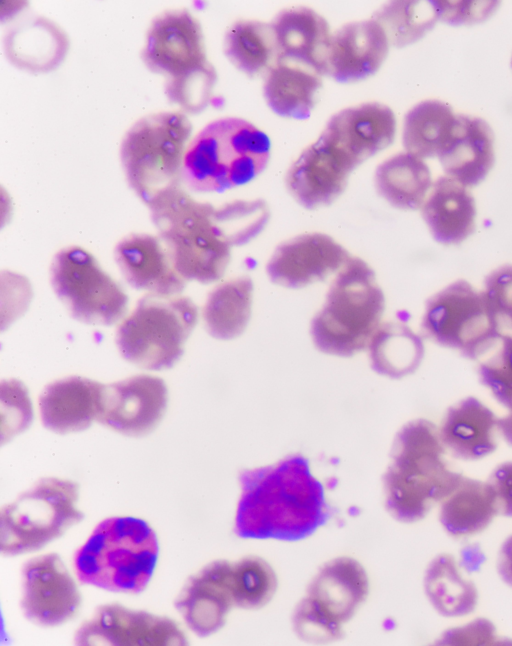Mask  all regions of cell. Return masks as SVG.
<instances>
[{"instance_id":"obj_17","label":"cell","mask_w":512,"mask_h":646,"mask_svg":"<svg viewBox=\"0 0 512 646\" xmlns=\"http://www.w3.org/2000/svg\"><path fill=\"white\" fill-rule=\"evenodd\" d=\"M351 258L348 251L323 233H307L280 244L267 264L272 282L301 288L325 279Z\"/></svg>"},{"instance_id":"obj_7","label":"cell","mask_w":512,"mask_h":646,"mask_svg":"<svg viewBox=\"0 0 512 646\" xmlns=\"http://www.w3.org/2000/svg\"><path fill=\"white\" fill-rule=\"evenodd\" d=\"M384 308V294L374 271L362 259L351 257L312 319L313 343L323 353L352 356L368 347L380 326Z\"/></svg>"},{"instance_id":"obj_4","label":"cell","mask_w":512,"mask_h":646,"mask_svg":"<svg viewBox=\"0 0 512 646\" xmlns=\"http://www.w3.org/2000/svg\"><path fill=\"white\" fill-rule=\"evenodd\" d=\"M158 554L156 533L146 521L115 516L93 529L74 553L73 567L83 584L137 594L149 583Z\"/></svg>"},{"instance_id":"obj_35","label":"cell","mask_w":512,"mask_h":646,"mask_svg":"<svg viewBox=\"0 0 512 646\" xmlns=\"http://www.w3.org/2000/svg\"><path fill=\"white\" fill-rule=\"evenodd\" d=\"M224 53L236 68L247 75L268 71L277 57L271 23L257 20L235 22L225 34Z\"/></svg>"},{"instance_id":"obj_20","label":"cell","mask_w":512,"mask_h":646,"mask_svg":"<svg viewBox=\"0 0 512 646\" xmlns=\"http://www.w3.org/2000/svg\"><path fill=\"white\" fill-rule=\"evenodd\" d=\"M113 255L123 278L137 290L173 296L186 287L159 237L130 233L115 245Z\"/></svg>"},{"instance_id":"obj_16","label":"cell","mask_w":512,"mask_h":646,"mask_svg":"<svg viewBox=\"0 0 512 646\" xmlns=\"http://www.w3.org/2000/svg\"><path fill=\"white\" fill-rule=\"evenodd\" d=\"M355 168L344 154L319 136L289 168L286 186L300 205L319 208L343 193Z\"/></svg>"},{"instance_id":"obj_24","label":"cell","mask_w":512,"mask_h":646,"mask_svg":"<svg viewBox=\"0 0 512 646\" xmlns=\"http://www.w3.org/2000/svg\"><path fill=\"white\" fill-rule=\"evenodd\" d=\"M438 431L447 453L463 461L481 460L498 446V418L473 396L450 406Z\"/></svg>"},{"instance_id":"obj_2","label":"cell","mask_w":512,"mask_h":646,"mask_svg":"<svg viewBox=\"0 0 512 646\" xmlns=\"http://www.w3.org/2000/svg\"><path fill=\"white\" fill-rule=\"evenodd\" d=\"M239 482L235 533L241 538L297 541L329 518L323 486L302 455L244 470Z\"/></svg>"},{"instance_id":"obj_44","label":"cell","mask_w":512,"mask_h":646,"mask_svg":"<svg viewBox=\"0 0 512 646\" xmlns=\"http://www.w3.org/2000/svg\"><path fill=\"white\" fill-rule=\"evenodd\" d=\"M499 436L512 448V409L507 414L498 418Z\"/></svg>"},{"instance_id":"obj_30","label":"cell","mask_w":512,"mask_h":646,"mask_svg":"<svg viewBox=\"0 0 512 646\" xmlns=\"http://www.w3.org/2000/svg\"><path fill=\"white\" fill-rule=\"evenodd\" d=\"M322 86L321 76L299 65L276 62L264 82V97L279 116L306 119L315 106Z\"/></svg>"},{"instance_id":"obj_42","label":"cell","mask_w":512,"mask_h":646,"mask_svg":"<svg viewBox=\"0 0 512 646\" xmlns=\"http://www.w3.org/2000/svg\"><path fill=\"white\" fill-rule=\"evenodd\" d=\"M486 481L494 494L498 514L512 518V461L495 466Z\"/></svg>"},{"instance_id":"obj_39","label":"cell","mask_w":512,"mask_h":646,"mask_svg":"<svg viewBox=\"0 0 512 646\" xmlns=\"http://www.w3.org/2000/svg\"><path fill=\"white\" fill-rule=\"evenodd\" d=\"M1 402V442L4 444L30 425L33 412L25 386L15 379L2 381Z\"/></svg>"},{"instance_id":"obj_32","label":"cell","mask_w":512,"mask_h":646,"mask_svg":"<svg viewBox=\"0 0 512 646\" xmlns=\"http://www.w3.org/2000/svg\"><path fill=\"white\" fill-rule=\"evenodd\" d=\"M252 293L253 282L246 276L216 286L209 293L202 310L207 332L220 340L239 336L250 319Z\"/></svg>"},{"instance_id":"obj_8","label":"cell","mask_w":512,"mask_h":646,"mask_svg":"<svg viewBox=\"0 0 512 646\" xmlns=\"http://www.w3.org/2000/svg\"><path fill=\"white\" fill-rule=\"evenodd\" d=\"M192 124L180 111L142 117L125 133L120 160L131 189L147 205L180 188Z\"/></svg>"},{"instance_id":"obj_28","label":"cell","mask_w":512,"mask_h":646,"mask_svg":"<svg viewBox=\"0 0 512 646\" xmlns=\"http://www.w3.org/2000/svg\"><path fill=\"white\" fill-rule=\"evenodd\" d=\"M438 505L440 525L455 539L482 533L499 515L488 482L463 474Z\"/></svg>"},{"instance_id":"obj_6","label":"cell","mask_w":512,"mask_h":646,"mask_svg":"<svg viewBox=\"0 0 512 646\" xmlns=\"http://www.w3.org/2000/svg\"><path fill=\"white\" fill-rule=\"evenodd\" d=\"M142 59L151 71L168 77L171 102L188 113L208 105L217 74L206 57L201 25L189 11H165L154 18Z\"/></svg>"},{"instance_id":"obj_29","label":"cell","mask_w":512,"mask_h":646,"mask_svg":"<svg viewBox=\"0 0 512 646\" xmlns=\"http://www.w3.org/2000/svg\"><path fill=\"white\" fill-rule=\"evenodd\" d=\"M423 588L433 609L444 618H462L478 606L479 591L449 553L436 555L427 565Z\"/></svg>"},{"instance_id":"obj_11","label":"cell","mask_w":512,"mask_h":646,"mask_svg":"<svg viewBox=\"0 0 512 646\" xmlns=\"http://www.w3.org/2000/svg\"><path fill=\"white\" fill-rule=\"evenodd\" d=\"M421 326L429 339L471 360L486 356L502 336L483 291L462 279L427 300Z\"/></svg>"},{"instance_id":"obj_21","label":"cell","mask_w":512,"mask_h":646,"mask_svg":"<svg viewBox=\"0 0 512 646\" xmlns=\"http://www.w3.org/2000/svg\"><path fill=\"white\" fill-rule=\"evenodd\" d=\"M389 44L374 19L345 24L331 35L326 75L341 83L366 79L385 61Z\"/></svg>"},{"instance_id":"obj_3","label":"cell","mask_w":512,"mask_h":646,"mask_svg":"<svg viewBox=\"0 0 512 646\" xmlns=\"http://www.w3.org/2000/svg\"><path fill=\"white\" fill-rule=\"evenodd\" d=\"M446 454L438 427L427 419L398 431L383 477L385 505L395 519L422 520L455 486L462 473L450 467Z\"/></svg>"},{"instance_id":"obj_22","label":"cell","mask_w":512,"mask_h":646,"mask_svg":"<svg viewBox=\"0 0 512 646\" xmlns=\"http://www.w3.org/2000/svg\"><path fill=\"white\" fill-rule=\"evenodd\" d=\"M368 589L365 569L356 560L341 557L319 571L302 601L328 623L341 627L366 599Z\"/></svg>"},{"instance_id":"obj_14","label":"cell","mask_w":512,"mask_h":646,"mask_svg":"<svg viewBox=\"0 0 512 646\" xmlns=\"http://www.w3.org/2000/svg\"><path fill=\"white\" fill-rule=\"evenodd\" d=\"M22 576L21 608L28 620L52 627L76 615L81 604L80 592L58 554L28 560Z\"/></svg>"},{"instance_id":"obj_41","label":"cell","mask_w":512,"mask_h":646,"mask_svg":"<svg viewBox=\"0 0 512 646\" xmlns=\"http://www.w3.org/2000/svg\"><path fill=\"white\" fill-rule=\"evenodd\" d=\"M440 18L453 25L479 22L497 6L495 1H437Z\"/></svg>"},{"instance_id":"obj_31","label":"cell","mask_w":512,"mask_h":646,"mask_svg":"<svg viewBox=\"0 0 512 646\" xmlns=\"http://www.w3.org/2000/svg\"><path fill=\"white\" fill-rule=\"evenodd\" d=\"M432 184L427 164L423 159L408 152L396 154L385 160L375 172L378 194L398 209L421 208Z\"/></svg>"},{"instance_id":"obj_45","label":"cell","mask_w":512,"mask_h":646,"mask_svg":"<svg viewBox=\"0 0 512 646\" xmlns=\"http://www.w3.org/2000/svg\"><path fill=\"white\" fill-rule=\"evenodd\" d=\"M511 64H512V61H511Z\"/></svg>"},{"instance_id":"obj_26","label":"cell","mask_w":512,"mask_h":646,"mask_svg":"<svg viewBox=\"0 0 512 646\" xmlns=\"http://www.w3.org/2000/svg\"><path fill=\"white\" fill-rule=\"evenodd\" d=\"M104 384L69 376L48 384L39 396L45 428L59 434L87 429L96 419Z\"/></svg>"},{"instance_id":"obj_37","label":"cell","mask_w":512,"mask_h":646,"mask_svg":"<svg viewBox=\"0 0 512 646\" xmlns=\"http://www.w3.org/2000/svg\"><path fill=\"white\" fill-rule=\"evenodd\" d=\"M277 577L271 566L259 557H246L232 564L235 605L245 609L264 606L273 597Z\"/></svg>"},{"instance_id":"obj_23","label":"cell","mask_w":512,"mask_h":646,"mask_svg":"<svg viewBox=\"0 0 512 646\" xmlns=\"http://www.w3.org/2000/svg\"><path fill=\"white\" fill-rule=\"evenodd\" d=\"M276 62H287L326 75L331 40L325 18L306 7L281 11L271 22ZM275 62V63H276Z\"/></svg>"},{"instance_id":"obj_40","label":"cell","mask_w":512,"mask_h":646,"mask_svg":"<svg viewBox=\"0 0 512 646\" xmlns=\"http://www.w3.org/2000/svg\"><path fill=\"white\" fill-rule=\"evenodd\" d=\"M482 291L502 334H512V264L494 269L485 278Z\"/></svg>"},{"instance_id":"obj_38","label":"cell","mask_w":512,"mask_h":646,"mask_svg":"<svg viewBox=\"0 0 512 646\" xmlns=\"http://www.w3.org/2000/svg\"><path fill=\"white\" fill-rule=\"evenodd\" d=\"M478 375L494 399L507 410L512 409V334H502L479 364Z\"/></svg>"},{"instance_id":"obj_1","label":"cell","mask_w":512,"mask_h":646,"mask_svg":"<svg viewBox=\"0 0 512 646\" xmlns=\"http://www.w3.org/2000/svg\"><path fill=\"white\" fill-rule=\"evenodd\" d=\"M148 207L176 271L186 281L203 284L223 276L231 248L258 236L270 216L261 199L234 200L215 207L195 200L181 187Z\"/></svg>"},{"instance_id":"obj_10","label":"cell","mask_w":512,"mask_h":646,"mask_svg":"<svg viewBox=\"0 0 512 646\" xmlns=\"http://www.w3.org/2000/svg\"><path fill=\"white\" fill-rule=\"evenodd\" d=\"M78 485L45 477L5 505L0 513V549L12 556L35 551L79 523Z\"/></svg>"},{"instance_id":"obj_18","label":"cell","mask_w":512,"mask_h":646,"mask_svg":"<svg viewBox=\"0 0 512 646\" xmlns=\"http://www.w3.org/2000/svg\"><path fill=\"white\" fill-rule=\"evenodd\" d=\"M395 133L393 111L384 104L368 102L334 114L320 136L341 150L358 167L391 145Z\"/></svg>"},{"instance_id":"obj_9","label":"cell","mask_w":512,"mask_h":646,"mask_svg":"<svg viewBox=\"0 0 512 646\" xmlns=\"http://www.w3.org/2000/svg\"><path fill=\"white\" fill-rule=\"evenodd\" d=\"M198 319L196 304L186 296L147 293L116 329L119 353L147 370L171 368Z\"/></svg>"},{"instance_id":"obj_33","label":"cell","mask_w":512,"mask_h":646,"mask_svg":"<svg viewBox=\"0 0 512 646\" xmlns=\"http://www.w3.org/2000/svg\"><path fill=\"white\" fill-rule=\"evenodd\" d=\"M368 347L372 368L391 378H401L417 370L425 352L422 338L399 322L379 326Z\"/></svg>"},{"instance_id":"obj_27","label":"cell","mask_w":512,"mask_h":646,"mask_svg":"<svg viewBox=\"0 0 512 646\" xmlns=\"http://www.w3.org/2000/svg\"><path fill=\"white\" fill-rule=\"evenodd\" d=\"M421 213L433 238L443 245L462 243L476 226L474 197L467 187L446 175L432 184Z\"/></svg>"},{"instance_id":"obj_34","label":"cell","mask_w":512,"mask_h":646,"mask_svg":"<svg viewBox=\"0 0 512 646\" xmlns=\"http://www.w3.org/2000/svg\"><path fill=\"white\" fill-rule=\"evenodd\" d=\"M457 115L439 100H425L408 111L403 124L406 152L421 159L438 156L450 139Z\"/></svg>"},{"instance_id":"obj_43","label":"cell","mask_w":512,"mask_h":646,"mask_svg":"<svg viewBox=\"0 0 512 646\" xmlns=\"http://www.w3.org/2000/svg\"><path fill=\"white\" fill-rule=\"evenodd\" d=\"M496 572L500 580L512 589V534L505 538L498 549Z\"/></svg>"},{"instance_id":"obj_13","label":"cell","mask_w":512,"mask_h":646,"mask_svg":"<svg viewBox=\"0 0 512 646\" xmlns=\"http://www.w3.org/2000/svg\"><path fill=\"white\" fill-rule=\"evenodd\" d=\"M80 646H182L187 639L170 618L112 603L99 606L76 631Z\"/></svg>"},{"instance_id":"obj_19","label":"cell","mask_w":512,"mask_h":646,"mask_svg":"<svg viewBox=\"0 0 512 646\" xmlns=\"http://www.w3.org/2000/svg\"><path fill=\"white\" fill-rule=\"evenodd\" d=\"M235 604L232 589V563L214 561L191 576L175 601L187 626L206 637L219 630Z\"/></svg>"},{"instance_id":"obj_5","label":"cell","mask_w":512,"mask_h":646,"mask_svg":"<svg viewBox=\"0 0 512 646\" xmlns=\"http://www.w3.org/2000/svg\"><path fill=\"white\" fill-rule=\"evenodd\" d=\"M271 143L265 132L237 117L207 124L188 143L183 182L198 193H220L244 185L267 166Z\"/></svg>"},{"instance_id":"obj_12","label":"cell","mask_w":512,"mask_h":646,"mask_svg":"<svg viewBox=\"0 0 512 646\" xmlns=\"http://www.w3.org/2000/svg\"><path fill=\"white\" fill-rule=\"evenodd\" d=\"M49 273L54 293L76 320L110 326L126 313L128 296L84 248L71 245L59 250Z\"/></svg>"},{"instance_id":"obj_15","label":"cell","mask_w":512,"mask_h":646,"mask_svg":"<svg viewBox=\"0 0 512 646\" xmlns=\"http://www.w3.org/2000/svg\"><path fill=\"white\" fill-rule=\"evenodd\" d=\"M165 382L152 375H136L104 384L96 420L128 436L153 430L167 406Z\"/></svg>"},{"instance_id":"obj_36","label":"cell","mask_w":512,"mask_h":646,"mask_svg":"<svg viewBox=\"0 0 512 646\" xmlns=\"http://www.w3.org/2000/svg\"><path fill=\"white\" fill-rule=\"evenodd\" d=\"M389 43L403 47L419 40L440 19L437 1H395L373 14Z\"/></svg>"},{"instance_id":"obj_25","label":"cell","mask_w":512,"mask_h":646,"mask_svg":"<svg viewBox=\"0 0 512 646\" xmlns=\"http://www.w3.org/2000/svg\"><path fill=\"white\" fill-rule=\"evenodd\" d=\"M437 157L447 177L467 188L476 186L494 165L493 131L479 117L457 114L454 131Z\"/></svg>"}]
</instances>
